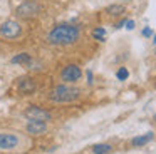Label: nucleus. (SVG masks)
Wrapping results in <instances>:
<instances>
[{
	"label": "nucleus",
	"instance_id": "39448f33",
	"mask_svg": "<svg viewBox=\"0 0 156 154\" xmlns=\"http://www.w3.org/2000/svg\"><path fill=\"white\" fill-rule=\"evenodd\" d=\"M25 117H27L29 121H42V122H47V121H51L52 114L49 112V110L39 107V106H30L25 110Z\"/></svg>",
	"mask_w": 156,
	"mask_h": 154
},
{
	"label": "nucleus",
	"instance_id": "f3484780",
	"mask_svg": "<svg viewBox=\"0 0 156 154\" xmlns=\"http://www.w3.org/2000/svg\"><path fill=\"white\" fill-rule=\"evenodd\" d=\"M151 29H148V27H146V29L144 30H143V35H144V37H149V35H151Z\"/></svg>",
	"mask_w": 156,
	"mask_h": 154
},
{
	"label": "nucleus",
	"instance_id": "0eeeda50",
	"mask_svg": "<svg viewBox=\"0 0 156 154\" xmlns=\"http://www.w3.org/2000/svg\"><path fill=\"white\" fill-rule=\"evenodd\" d=\"M19 146V137L12 132H0V149H14Z\"/></svg>",
	"mask_w": 156,
	"mask_h": 154
},
{
	"label": "nucleus",
	"instance_id": "1a4fd4ad",
	"mask_svg": "<svg viewBox=\"0 0 156 154\" xmlns=\"http://www.w3.org/2000/svg\"><path fill=\"white\" fill-rule=\"evenodd\" d=\"M35 90V82L30 77H25L19 82V92L20 94H32Z\"/></svg>",
	"mask_w": 156,
	"mask_h": 154
},
{
	"label": "nucleus",
	"instance_id": "9d476101",
	"mask_svg": "<svg viewBox=\"0 0 156 154\" xmlns=\"http://www.w3.org/2000/svg\"><path fill=\"white\" fill-rule=\"evenodd\" d=\"M12 64H30L32 62V57H30V54H27V52H22V54H17L15 57H12V60H10Z\"/></svg>",
	"mask_w": 156,
	"mask_h": 154
},
{
	"label": "nucleus",
	"instance_id": "9b49d317",
	"mask_svg": "<svg viewBox=\"0 0 156 154\" xmlns=\"http://www.w3.org/2000/svg\"><path fill=\"white\" fill-rule=\"evenodd\" d=\"M153 137H154V136H153V132H146V134H143V136L134 137L131 142H133V146H144V144H148Z\"/></svg>",
	"mask_w": 156,
	"mask_h": 154
},
{
	"label": "nucleus",
	"instance_id": "f257e3e1",
	"mask_svg": "<svg viewBox=\"0 0 156 154\" xmlns=\"http://www.w3.org/2000/svg\"><path fill=\"white\" fill-rule=\"evenodd\" d=\"M79 27L72 23H59L47 33V42L54 45H71L79 39Z\"/></svg>",
	"mask_w": 156,
	"mask_h": 154
},
{
	"label": "nucleus",
	"instance_id": "ddd939ff",
	"mask_svg": "<svg viewBox=\"0 0 156 154\" xmlns=\"http://www.w3.org/2000/svg\"><path fill=\"white\" fill-rule=\"evenodd\" d=\"M122 12H124V7H122V5H119V3H116V5L108 7V13H109V15H121Z\"/></svg>",
	"mask_w": 156,
	"mask_h": 154
},
{
	"label": "nucleus",
	"instance_id": "20e7f679",
	"mask_svg": "<svg viewBox=\"0 0 156 154\" xmlns=\"http://www.w3.org/2000/svg\"><path fill=\"white\" fill-rule=\"evenodd\" d=\"M39 12H41V5H39L37 2H34V0H25V2L20 3V5L17 7V10H15V13H17L19 17H24V19L35 17Z\"/></svg>",
	"mask_w": 156,
	"mask_h": 154
},
{
	"label": "nucleus",
	"instance_id": "f8f14e48",
	"mask_svg": "<svg viewBox=\"0 0 156 154\" xmlns=\"http://www.w3.org/2000/svg\"><path fill=\"white\" fill-rule=\"evenodd\" d=\"M111 144H96L94 147H92V152L94 154H109L111 152Z\"/></svg>",
	"mask_w": 156,
	"mask_h": 154
},
{
	"label": "nucleus",
	"instance_id": "a211bd4d",
	"mask_svg": "<svg viewBox=\"0 0 156 154\" xmlns=\"http://www.w3.org/2000/svg\"><path fill=\"white\" fill-rule=\"evenodd\" d=\"M87 82L92 84V72H91V70H87Z\"/></svg>",
	"mask_w": 156,
	"mask_h": 154
},
{
	"label": "nucleus",
	"instance_id": "dca6fc26",
	"mask_svg": "<svg viewBox=\"0 0 156 154\" xmlns=\"http://www.w3.org/2000/svg\"><path fill=\"white\" fill-rule=\"evenodd\" d=\"M124 25H126V29H128V30H133V29H134V22H133V20H128Z\"/></svg>",
	"mask_w": 156,
	"mask_h": 154
},
{
	"label": "nucleus",
	"instance_id": "6ab92c4d",
	"mask_svg": "<svg viewBox=\"0 0 156 154\" xmlns=\"http://www.w3.org/2000/svg\"><path fill=\"white\" fill-rule=\"evenodd\" d=\"M153 42H154V44H156V35H154V39H153Z\"/></svg>",
	"mask_w": 156,
	"mask_h": 154
},
{
	"label": "nucleus",
	"instance_id": "6e6552de",
	"mask_svg": "<svg viewBox=\"0 0 156 154\" xmlns=\"http://www.w3.org/2000/svg\"><path fill=\"white\" fill-rule=\"evenodd\" d=\"M47 131V124L42 121H29L27 124V132L30 134H42Z\"/></svg>",
	"mask_w": 156,
	"mask_h": 154
},
{
	"label": "nucleus",
	"instance_id": "2eb2a0df",
	"mask_svg": "<svg viewBox=\"0 0 156 154\" xmlns=\"http://www.w3.org/2000/svg\"><path fill=\"white\" fill-rule=\"evenodd\" d=\"M128 75H129V72H128L126 67H121V69L118 70V74H116V77H118L119 80H126V79H128Z\"/></svg>",
	"mask_w": 156,
	"mask_h": 154
},
{
	"label": "nucleus",
	"instance_id": "423d86ee",
	"mask_svg": "<svg viewBox=\"0 0 156 154\" xmlns=\"http://www.w3.org/2000/svg\"><path fill=\"white\" fill-rule=\"evenodd\" d=\"M81 75H82V70H81V67L76 65V64L66 65L61 72L62 80H66V82H77V80L81 79Z\"/></svg>",
	"mask_w": 156,
	"mask_h": 154
},
{
	"label": "nucleus",
	"instance_id": "4468645a",
	"mask_svg": "<svg viewBox=\"0 0 156 154\" xmlns=\"http://www.w3.org/2000/svg\"><path fill=\"white\" fill-rule=\"evenodd\" d=\"M92 37L98 39V40H101V42H104V40H106V30L102 29V27H98V29L92 32Z\"/></svg>",
	"mask_w": 156,
	"mask_h": 154
},
{
	"label": "nucleus",
	"instance_id": "f03ea898",
	"mask_svg": "<svg viewBox=\"0 0 156 154\" xmlns=\"http://www.w3.org/2000/svg\"><path fill=\"white\" fill-rule=\"evenodd\" d=\"M79 94H81V90L77 89V87H72V86H66V84H61V86H57L54 90L51 92V100H54V102H72V100H76L79 97Z\"/></svg>",
	"mask_w": 156,
	"mask_h": 154
},
{
	"label": "nucleus",
	"instance_id": "7ed1b4c3",
	"mask_svg": "<svg viewBox=\"0 0 156 154\" xmlns=\"http://www.w3.org/2000/svg\"><path fill=\"white\" fill-rule=\"evenodd\" d=\"M22 33V27L17 20H5L2 25H0V35L4 39H17Z\"/></svg>",
	"mask_w": 156,
	"mask_h": 154
},
{
	"label": "nucleus",
	"instance_id": "412c9836",
	"mask_svg": "<svg viewBox=\"0 0 156 154\" xmlns=\"http://www.w3.org/2000/svg\"><path fill=\"white\" fill-rule=\"evenodd\" d=\"M154 121H156V116H154Z\"/></svg>",
	"mask_w": 156,
	"mask_h": 154
},
{
	"label": "nucleus",
	"instance_id": "aec40b11",
	"mask_svg": "<svg viewBox=\"0 0 156 154\" xmlns=\"http://www.w3.org/2000/svg\"><path fill=\"white\" fill-rule=\"evenodd\" d=\"M154 55H156V49H154Z\"/></svg>",
	"mask_w": 156,
	"mask_h": 154
}]
</instances>
